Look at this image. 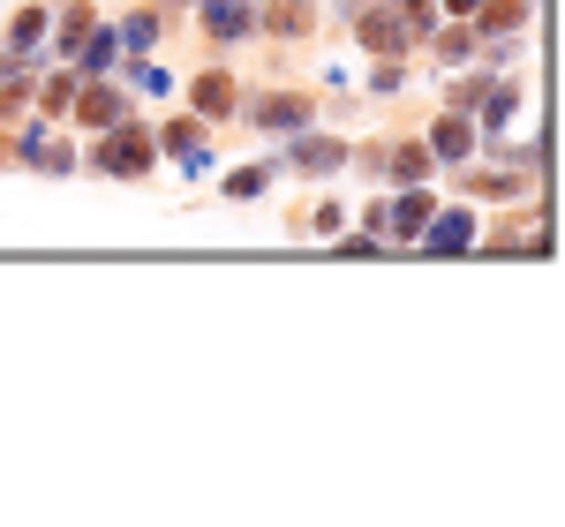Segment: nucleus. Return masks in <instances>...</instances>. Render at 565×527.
<instances>
[{"label":"nucleus","mask_w":565,"mask_h":527,"mask_svg":"<svg viewBox=\"0 0 565 527\" xmlns=\"http://www.w3.org/2000/svg\"><path fill=\"white\" fill-rule=\"evenodd\" d=\"M264 181H271V166H249V174L226 181V196H264Z\"/></svg>","instance_id":"nucleus-19"},{"label":"nucleus","mask_w":565,"mask_h":527,"mask_svg":"<svg viewBox=\"0 0 565 527\" xmlns=\"http://www.w3.org/2000/svg\"><path fill=\"white\" fill-rule=\"evenodd\" d=\"M257 121H264V129H302V121H309V106H302V98H264V106H257Z\"/></svg>","instance_id":"nucleus-11"},{"label":"nucleus","mask_w":565,"mask_h":527,"mask_svg":"<svg viewBox=\"0 0 565 527\" xmlns=\"http://www.w3.org/2000/svg\"><path fill=\"white\" fill-rule=\"evenodd\" d=\"M196 114H234V76H196Z\"/></svg>","instance_id":"nucleus-10"},{"label":"nucleus","mask_w":565,"mask_h":527,"mask_svg":"<svg viewBox=\"0 0 565 527\" xmlns=\"http://www.w3.org/2000/svg\"><path fill=\"white\" fill-rule=\"evenodd\" d=\"M468 234H476V226H468V212H445V219H437L423 241H430L437 257H460V249H468Z\"/></svg>","instance_id":"nucleus-6"},{"label":"nucleus","mask_w":565,"mask_h":527,"mask_svg":"<svg viewBox=\"0 0 565 527\" xmlns=\"http://www.w3.org/2000/svg\"><path fill=\"white\" fill-rule=\"evenodd\" d=\"M354 31H362V45H370V53H407V45H415V31L399 23V8H377V15H362Z\"/></svg>","instance_id":"nucleus-2"},{"label":"nucleus","mask_w":565,"mask_h":527,"mask_svg":"<svg viewBox=\"0 0 565 527\" xmlns=\"http://www.w3.org/2000/svg\"><path fill=\"white\" fill-rule=\"evenodd\" d=\"M476 151V129L468 121H437L430 129V159H468Z\"/></svg>","instance_id":"nucleus-9"},{"label":"nucleus","mask_w":565,"mask_h":527,"mask_svg":"<svg viewBox=\"0 0 565 527\" xmlns=\"http://www.w3.org/2000/svg\"><path fill=\"white\" fill-rule=\"evenodd\" d=\"M23 159H39L45 174H68V166H76V151H68L61 136L45 129V121H39V129H31V136H23Z\"/></svg>","instance_id":"nucleus-4"},{"label":"nucleus","mask_w":565,"mask_h":527,"mask_svg":"<svg viewBox=\"0 0 565 527\" xmlns=\"http://www.w3.org/2000/svg\"><path fill=\"white\" fill-rule=\"evenodd\" d=\"M84 121L90 129H114L121 121V90H84Z\"/></svg>","instance_id":"nucleus-12"},{"label":"nucleus","mask_w":565,"mask_h":527,"mask_svg":"<svg viewBox=\"0 0 565 527\" xmlns=\"http://www.w3.org/2000/svg\"><path fill=\"white\" fill-rule=\"evenodd\" d=\"M39 39H45V15H39V8H23L15 31H8V45H39Z\"/></svg>","instance_id":"nucleus-17"},{"label":"nucleus","mask_w":565,"mask_h":527,"mask_svg":"<svg viewBox=\"0 0 565 527\" xmlns=\"http://www.w3.org/2000/svg\"><path fill=\"white\" fill-rule=\"evenodd\" d=\"M423 166H430V143H407L399 151V181H423Z\"/></svg>","instance_id":"nucleus-20"},{"label":"nucleus","mask_w":565,"mask_h":527,"mask_svg":"<svg viewBox=\"0 0 565 527\" xmlns=\"http://www.w3.org/2000/svg\"><path fill=\"white\" fill-rule=\"evenodd\" d=\"M340 159H348V143H332V136H302V143H295V166H302V174H332Z\"/></svg>","instance_id":"nucleus-5"},{"label":"nucleus","mask_w":565,"mask_h":527,"mask_svg":"<svg viewBox=\"0 0 565 527\" xmlns=\"http://www.w3.org/2000/svg\"><path fill=\"white\" fill-rule=\"evenodd\" d=\"M98 166H106V174H121V181L151 174V136H143V129H121V121H114V136L98 143Z\"/></svg>","instance_id":"nucleus-1"},{"label":"nucleus","mask_w":565,"mask_h":527,"mask_svg":"<svg viewBox=\"0 0 565 527\" xmlns=\"http://www.w3.org/2000/svg\"><path fill=\"white\" fill-rule=\"evenodd\" d=\"M84 39H90V15H84V8H68V15H61V53H76Z\"/></svg>","instance_id":"nucleus-15"},{"label":"nucleus","mask_w":565,"mask_h":527,"mask_svg":"<svg viewBox=\"0 0 565 527\" xmlns=\"http://www.w3.org/2000/svg\"><path fill=\"white\" fill-rule=\"evenodd\" d=\"M68 98H76V84H68V76H53V84L39 90V106H45V121H53V114H68Z\"/></svg>","instance_id":"nucleus-16"},{"label":"nucleus","mask_w":565,"mask_h":527,"mask_svg":"<svg viewBox=\"0 0 565 527\" xmlns=\"http://www.w3.org/2000/svg\"><path fill=\"white\" fill-rule=\"evenodd\" d=\"M445 8H482V0H445Z\"/></svg>","instance_id":"nucleus-22"},{"label":"nucleus","mask_w":565,"mask_h":527,"mask_svg":"<svg viewBox=\"0 0 565 527\" xmlns=\"http://www.w3.org/2000/svg\"><path fill=\"white\" fill-rule=\"evenodd\" d=\"M521 15H527V0H498V8H482V39H490V31H513Z\"/></svg>","instance_id":"nucleus-14"},{"label":"nucleus","mask_w":565,"mask_h":527,"mask_svg":"<svg viewBox=\"0 0 565 527\" xmlns=\"http://www.w3.org/2000/svg\"><path fill=\"white\" fill-rule=\"evenodd\" d=\"M204 23H212V39H249L257 31V8L249 0H204Z\"/></svg>","instance_id":"nucleus-3"},{"label":"nucleus","mask_w":565,"mask_h":527,"mask_svg":"<svg viewBox=\"0 0 565 527\" xmlns=\"http://www.w3.org/2000/svg\"><path fill=\"white\" fill-rule=\"evenodd\" d=\"M167 151H174V159L189 166V174H204V166H212V151H204V136L189 129V121H174V129H167Z\"/></svg>","instance_id":"nucleus-8"},{"label":"nucleus","mask_w":565,"mask_h":527,"mask_svg":"<svg viewBox=\"0 0 565 527\" xmlns=\"http://www.w3.org/2000/svg\"><path fill=\"white\" fill-rule=\"evenodd\" d=\"M385 226H392V234H423V226H430V196H423V189H407V196L385 212Z\"/></svg>","instance_id":"nucleus-7"},{"label":"nucleus","mask_w":565,"mask_h":527,"mask_svg":"<svg viewBox=\"0 0 565 527\" xmlns=\"http://www.w3.org/2000/svg\"><path fill=\"white\" fill-rule=\"evenodd\" d=\"M114 39H121V45H151V39H159V23H151V15H129Z\"/></svg>","instance_id":"nucleus-18"},{"label":"nucleus","mask_w":565,"mask_h":527,"mask_svg":"<svg viewBox=\"0 0 565 527\" xmlns=\"http://www.w3.org/2000/svg\"><path fill=\"white\" fill-rule=\"evenodd\" d=\"M271 31H279V39H302L309 31V0H279V8H271Z\"/></svg>","instance_id":"nucleus-13"},{"label":"nucleus","mask_w":565,"mask_h":527,"mask_svg":"<svg viewBox=\"0 0 565 527\" xmlns=\"http://www.w3.org/2000/svg\"><path fill=\"white\" fill-rule=\"evenodd\" d=\"M437 61H445V68H452V61H468V39H460V31H445V39H437Z\"/></svg>","instance_id":"nucleus-21"}]
</instances>
